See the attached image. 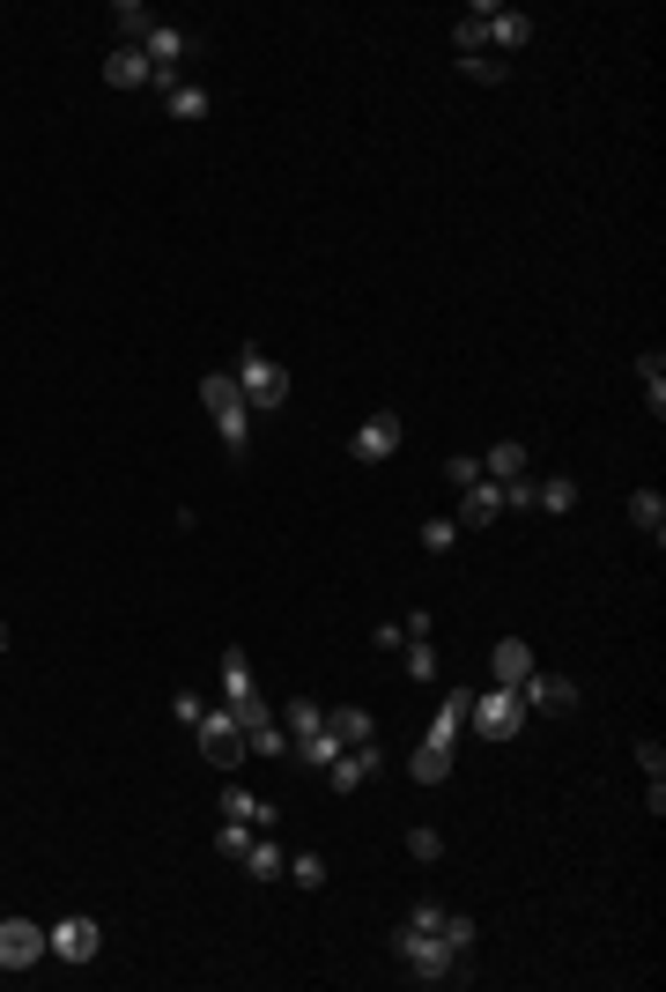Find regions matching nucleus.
Returning <instances> with one entry per match:
<instances>
[{
	"label": "nucleus",
	"instance_id": "20e7f679",
	"mask_svg": "<svg viewBox=\"0 0 666 992\" xmlns=\"http://www.w3.org/2000/svg\"><path fill=\"white\" fill-rule=\"evenodd\" d=\"M526 719H533V711H526V696H518V689L474 696V711H467V726L482 734V741H518V734H526Z\"/></svg>",
	"mask_w": 666,
	"mask_h": 992
},
{
	"label": "nucleus",
	"instance_id": "412c9836",
	"mask_svg": "<svg viewBox=\"0 0 666 992\" xmlns=\"http://www.w3.org/2000/svg\"><path fill=\"white\" fill-rule=\"evenodd\" d=\"M326 734H334L341 748H356V741H370L378 726H370V711H363V704H341V711H326Z\"/></svg>",
	"mask_w": 666,
	"mask_h": 992
},
{
	"label": "nucleus",
	"instance_id": "4c0bfd02",
	"mask_svg": "<svg viewBox=\"0 0 666 992\" xmlns=\"http://www.w3.org/2000/svg\"><path fill=\"white\" fill-rule=\"evenodd\" d=\"M444 482H452V489H467V482H482V460H467V452H452V460H444Z\"/></svg>",
	"mask_w": 666,
	"mask_h": 992
},
{
	"label": "nucleus",
	"instance_id": "4be33fe9",
	"mask_svg": "<svg viewBox=\"0 0 666 992\" xmlns=\"http://www.w3.org/2000/svg\"><path fill=\"white\" fill-rule=\"evenodd\" d=\"M112 23H119V45H141L156 15H148V0H112Z\"/></svg>",
	"mask_w": 666,
	"mask_h": 992
},
{
	"label": "nucleus",
	"instance_id": "f03ea898",
	"mask_svg": "<svg viewBox=\"0 0 666 992\" xmlns=\"http://www.w3.org/2000/svg\"><path fill=\"white\" fill-rule=\"evenodd\" d=\"M237 393H245V408H260V415H274V408H289V371H282V363H274L267 348L260 341H245L237 348Z\"/></svg>",
	"mask_w": 666,
	"mask_h": 992
},
{
	"label": "nucleus",
	"instance_id": "ea45409f",
	"mask_svg": "<svg viewBox=\"0 0 666 992\" xmlns=\"http://www.w3.org/2000/svg\"><path fill=\"white\" fill-rule=\"evenodd\" d=\"M437 918H444V904H437V896H422L415 911H408V926H415V933H437Z\"/></svg>",
	"mask_w": 666,
	"mask_h": 992
},
{
	"label": "nucleus",
	"instance_id": "e433bc0d",
	"mask_svg": "<svg viewBox=\"0 0 666 992\" xmlns=\"http://www.w3.org/2000/svg\"><path fill=\"white\" fill-rule=\"evenodd\" d=\"M319 726H326V711L311 704V696H296L289 704V734H319Z\"/></svg>",
	"mask_w": 666,
	"mask_h": 992
},
{
	"label": "nucleus",
	"instance_id": "393cba45",
	"mask_svg": "<svg viewBox=\"0 0 666 992\" xmlns=\"http://www.w3.org/2000/svg\"><path fill=\"white\" fill-rule=\"evenodd\" d=\"M482 474H489V482H518V474H526V445H518V437H504V445H489V460H482Z\"/></svg>",
	"mask_w": 666,
	"mask_h": 992
},
{
	"label": "nucleus",
	"instance_id": "f257e3e1",
	"mask_svg": "<svg viewBox=\"0 0 666 992\" xmlns=\"http://www.w3.org/2000/svg\"><path fill=\"white\" fill-rule=\"evenodd\" d=\"M200 408L215 415L230 460H245V445H252V408H245V393H237V378H230V371H208V378H200Z\"/></svg>",
	"mask_w": 666,
	"mask_h": 992
},
{
	"label": "nucleus",
	"instance_id": "7c9ffc66",
	"mask_svg": "<svg viewBox=\"0 0 666 992\" xmlns=\"http://www.w3.org/2000/svg\"><path fill=\"white\" fill-rule=\"evenodd\" d=\"M245 748H252V756H289V734H282V719L245 726Z\"/></svg>",
	"mask_w": 666,
	"mask_h": 992
},
{
	"label": "nucleus",
	"instance_id": "f3484780",
	"mask_svg": "<svg viewBox=\"0 0 666 992\" xmlns=\"http://www.w3.org/2000/svg\"><path fill=\"white\" fill-rule=\"evenodd\" d=\"M489 15H496V0H474L467 15L452 23V45H459V60H474V52L489 45Z\"/></svg>",
	"mask_w": 666,
	"mask_h": 992
},
{
	"label": "nucleus",
	"instance_id": "c85d7f7f",
	"mask_svg": "<svg viewBox=\"0 0 666 992\" xmlns=\"http://www.w3.org/2000/svg\"><path fill=\"white\" fill-rule=\"evenodd\" d=\"M296 763H311V770H326V763H334V756H341V741H334V734H326V726H319V734H296Z\"/></svg>",
	"mask_w": 666,
	"mask_h": 992
},
{
	"label": "nucleus",
	"instance_id": "b1692460",
	"mask_svg": "<svg viewBox=\"0 0 666 992\" xmlns=\"http://www.w3.org/2000/svg\"><path fill=\"white\" fill-rule=\"evenodd\" d=\"M222 815H230V822H252V830H274V808H267V800H252L245 785H230V793H222Z\"/></svg>",
	"mask_w": 666,
	"mask_h": 992
},
{
	"label": "nucleus",
	"instance_id": "cd10ccee",
	"mask_svg": "<svg viewBox=\"0 0 666 992\" xmlns=\"http://www.w3.org/2000/svg\"><path fill=\"white\" fill-rule=\"evenodd\" d=\"M222 696H230V704H245V696H252V659L237 645L222 652Z\"/></svg>",
	"mask_w": 666,
	"mask_h": 992
},
{
	"label": "nucleus",
	"instance_id": "c756f323",
	"mask_svg": "<svg viewBox=\"0 0 666 992\" xmlns=\"http://www.w3.org/2000/svg\"><path fill=\"white\" fill-rule=\"evenodd\" d=\"M296 882V889H326V859L319 852H289V867H282Z\"/></svg>",
	"mask_w": 666,
	"mask_h": 992
},
{
	"label": "nucleus",
	"instance_id": "7ed1b4c3",
	"mask_svg": "<svg viewBox=\"0 0 666 992\" xmlns=\"http://www.w3.org/2000/svg\"><path fill=\"white\" fill-rule=\"evenodd\" d=\"M393 956L408 963L415 985H444V978L459 970V948H444L437 933H415V926H400V933H393Z\"/></svg>",
	"mask_w": 666,
	"mask_h": 992
},
{
	"label": "nucleus",
	"instance_id": "c03bdc74",
	"mask_svg": "<svg viewBox=\"0 0 666 992\" xmlns=\"http://www.w3.org/2000/svg\"><path fill=\"white\" fill-rule=\"evenodd\" d=\"M370 645H378V652H400V645H408V630H400V622H378V630H370Z\"/></svg>",
	"mask_w": 666,
	"mask_h": 992
},
{
	"label": "nucleus",
	"instance_id": "f8f14e48",
	"mask_svg": "<svg viewBox=\"0 0 666 992\" xmlns=\"http://www.w3.org/2000/svg\"><path fill=\"white\" fill-rule=\"evenodd\" d=\"M104 82L112 89H156V67H148L141 45H112V60H104Z\"/></svg>",
	"mask_w": 666,
	"mask_h": 992
},
{
	"label": "nucleus",
	"instance_id": "dca6fc26",
	"mask_svg": "<svg viewBox=\"0 0 666 992\" xmlns=\"http://www.w3.org/2000/svg\"><path fill=\"white\" fill-rule=\"evenodd\" d=\"M141 52H148V67H156V75H178V60H186V30L156 23V30L141 38Z\"/></svg>",
	"mask_w": 666,
	"mask_h": 992
},
{
	"label": "nucleus",
	"instance_id": "58836bf2",
	"mask_svg": "<svg viewBox=\"0 0 666 992\" xmlns=\"http://www.w3.org/2000/svg\"><path fill=\"white\" fill-rule=\"evenodd\" d=\"M504 489V511H533V474H518V482H496Z\"/></svg>",
	"mask_w": 666,
	"mask_h": 992
},
{
	"label": "nucleus",
	"instance_id": "1a4fd4ad",
	"mask_svg": "<svg viewBox=\"0 0 666 992\" xmlns=\"http://www.w3.org/2000/svg\"><path fill=\"white\" fill-rule=\"evenodd\" d=\"M45 956V926L38 918H0V970H30Z\"/></svg>",
	"mask_w": 666,
	"mask_h": 992
},
{
	"label": "nucleus",
	"instance_id": "49530a36",
	"mask_svg": "<svg viewBox=\"0 0 666 992\" xmlns=\"http://www.w3.org/2000/svg\"><path fill=\"white\" fill-rule=\"evenodd\" d=\"M0 652H8V622H0Z\"/></svg>",
	"mask_w": 666,
	"mask_h": 992
},
{
	"label": "nucleus",
	"instance_id": "5701e85b",
	"mask_svg": "<svg viewBox=\"0 0 666 992\" xmlns=\"http://www.w3.org/2000/svg\"><path fill=\"white\" fill-rule=\"evenodd\" d=\"M533 504H541L548 519H570V511H578V482H570V474H548L541 489H533Z\"/></svg>",
	"mask_w": 666,
	"mask_h": 992
},
{
	"label": "nucleus",
	"instance_id": "79ce46f5",
	"mask_svg": "<svg viewBox=\"0 0 666 992\" xmlns=\"http://www.w3.org/2000/svg\"><path fill=\"white\" fill-rule=\"evenodd\" d=\"M637 770H644V778H666V748L659 741H637Z\"/></svg>",
	"mask_w": 666,
	"mask_h": 992
},
{
	"label": "nucleus",
	"instance_id": "a18cd8bd",
	"mask_svg": "<svg viewBox=\"0 0 666 992\" xmlns=\"http://www.w3.org/2000/svg\"><path fill=\"white\" fill-rule=\"evenodd\" d=\"M644 808H652V822L666 815V778H644Z\"/></svg>",
	"mask_w": 666,
	"mask_h": 992
},
{
	"label": "nucleus",
	"instance_id": "a211bd4d",
	"mask_svg": "<svg viewBox=\"0 0 666 992\" xmlns=\"http://www.w3.org/2000/svg\"><path fill=\"white\" fill-rule=\"evenodd\" d=\"M489 45H504V52L533 45V15H526V8H496L489 15Z\"/></svg>",
	"mask_w": 666,
	"mask_h": 992
},
{
	"label": "nucleus",
	"instance_id": "473e14b6",
	"mask_svg": "<svg viewBox=\"0 0 666 992\" xmlns=\"http://www.w3.org/2000/svg\"><path fill=\"white\" fill-rule=\"evenodd\" d=\"M437 941L467 956V948H474V918H467V911H444V918H437Z\"/></svg>",
	"mask_w": 666,
	"mask_h": 992
},
{
	"label": "nucleus",
	"instance_id": "39448f33",
	"mask_svg": "<svg viewBox=\"0 0 666 992\" xmlns=\"http://www.w3.org/2000/svg\"><path fill=\"white\" fill-rule=\"evenodd\" d=\"M193 726H200V756H208L215 770H237V763L252 756V748H245V726H237V711H230V704H222V711H200Z\"/></svg>",
	"mask_w": 666,
	"mask_h": 992
},
{
	"label": "nucleus",
	"instance_id": "aec40b11",
	"mask_svg": "<svg viewBox=\"0 0 666 992\" xmlns=\"http://www.w3.org/2000/svg\"><path fill=\"white\" fill-rule=\"evenodd\" d=\"M630 526H637V534H652V548L666 541V496L659 489H637L630 496Z\"/></svg>",
	"mask_w": 666,
	"mask_h": 992
},
{
	"label": "nucleus",
	"instance_id": "a878e982",
	"mask_svg": "<svg viewBox=\"0 0 666 992\" xmlns=\"http://www.w3.org/2000/svg\"><path fill=\"white\" fill-rule=\"evenodd\" d=\"M282 867H289V852H282V844H267V837H252V852H245V874H252V882H282Z\"/></svg>",
	"mask_w": 666,
	"mask_h": 992
},
{
	"label": "nucleus",
	"instance_id": "9b49d317",
	"mask_svg": "<svg viewBox=\"0 0 666 992\" xmlns=\"http://www.w3.org/2000/svg\"><path fill=\"white\" fill-rule=\"evenodd\" d=\"M452 519H459V534H482V526H496L504 519V489H496L489 474H482V482H467V496H459V511H452Z\"/></svg>",
	"mask_w": 666,
	"mask_h": 992
},
{
	"label": "nucleus",
	"instance_id": "6ab92c4d",
	"mask_svg": "<svg viewBox=\"0 0 666 992\" xmlns=\"http://www.w3.org/2000/svg\"><path fill=\"white\" fill-rule=\"evenodd\" d=\"M408 778H415V785H444V778H452V748L415 741V756H408Z\"/></svg>",
	"mask_w": 666,
	"mask_h": 992
},
{
	"label": "nucleus",
	"instance_id": "4468645a",
	"mask_svg": "<svg viewBox=\"0 0 666 992\" xmlns=\"http://www.w3.org/2000/svg\"><path fill=\"white\" fill-rule=\"evenodd\" d=\"M467 711H474V689H452V696L437 704V719H430V734H422V741L459 748V734H467Z\"/></svg>",
	"mask_w": 666,
	"mask_h": 992
},
{
	"label": "nucleus",
	"instance_id": "37998d69",
	"mask_svg": "<svg viewBox=\"0 0 666 992\" xmlns=\"http://www.w3.org/2000/svg\"><path fill=\"white\" fill-rule=\"evenodd\" d=\"M200 711H208V704H200V696H193V689H178V696H171V719H178V726H193V719H200Z\"/></svg>",
	"mask_w": 666,
	"mask_h": 992
},
{
	"label": "nucleus",
	"instance_id": "72a5a7b5",
	"mask_svg": "<svg viewBox=\"0 0 666 992\" xmlns=\"http://www.w3.org/2000/svg\"><path fill=\"white\" fill-rule=\"evenodd\" d=\"M408 674H415V682H437V645H430V637H408Z\"/></svg>",
	"mask_w": 666,
	"mask_h": 992
},
{
	"label": "nucleus",
	"instance_id": "2eb2a0df",
	"mask_svg": "<svg viewBox=\"0 0 666 992\" xmlns=\"http://www.w3.org/2000/svg\"><path fill=\"white\" fill-rule=\"evenodd\" d=\"M489 674H496V689H518V682L533 674V645H526V637H496Z\"/></svg>",
	"mask_w": 666,
	"mask_h": 992
},
{
	"label": "nucleus",
	"instance_id": "ddd939ff",
	"mask_svg": "<svg viewBox=\"0 0 666 992\" xmlns=\"http://www.w3.org/2000/svg\"><path fill=\"white\" fill-rule=\"evenodd\" d=\"M156 89H163V112H171V119H208V112H215V97H208V89H200V82H178V75H156Z\"/></svg>",
	"mask_w": 666,
	"mask_h": 992
},
{
	"label": "nucleus",
	"instance_id": "423d86ee",
	"mask_svg": "<svg viewBox=\"0 0 666 992\" xmlns=\"http://www.w3.org/2000/svg\"><path fill=\"white\" fill-rule=\"evenodd\" d=\"M104 948V926L89 911H67L60 926H45V956H60V963H97Z\"/></svg>",
	"mask_w": 666,
	"mask_h": 992
},
{
	"label": "nucleus",
	"instance_id": "a19ab883",
	"mask_svg": "<svg viewBox=\"0 0 666 992\" xmlns=\"http://www.w3.org/2000/svg\"><path fill=\"white\" fill-rule=\"evenodd\" d=\"M408 852H415V859H444V837L437 830H408Z\"/></svg>",
	"mask_w": 666,
	"mask_h": 992
},
{
	"label": "nucleus",
	"instance_id": "f704fd0d",
	"mask_svg": "<svg viewBox=\"0 0 666 992\" xmlns=\"http://www.w3.org/2000/svg\"><path fill=\"white\" fill-rule=\"evenodd\" d=\"M459 75H467V82H482V89H496V82H504V60L474 52V60H459Z\"/></svg>",
	"mask_w": 666,
	"mask_h": 992
},
{
	"label": "nucleus",
	"instance_id": "9d476101",
	"mask_svg": "<svg viewBox=\"0 0 666 992\" xmlns=\"http://www.w3.org/2000/svg\"><path fill=\"white\" fill-rule=\"evenodd\" d=\"M518 696H526V711H548V719H570V711H578V682H563V674H526Z\"/></svg>",
	"mask_w": 666,
	"mask_h": 992
},
{
	"label": "nucleus",
	"instance_id": "bb28decb",
	"mask_svg": "<svg viewBox=\"0 0 666 992\" xmlns=\"http://www.w3.org/2000/svg\"><path fill=\"white\" fill-rule=\"evenodd\" d=\"M637 378H644V400H652V415H666V356H659V348H644V356H637Z\"/></svg>",
	"mask_w": 666,
	"mask_h": 992
},
{
	"label": "nucleus",
	"instance_id": "6e6552de",
	"mask_svg": "<svg viewBox=\"0 0 666 992\" xmlns=\"http://www.w3.org/2000/svg\"><path fill=\"white\" fill-rule=\"evenodd\" d=\"M400 437H408V430H400V415H393V408H378V415H370L363 430L348 437V452H356L363 467H385V460L400 452Z\"/></svg>",
	"mask_w": 666,
	"mask_h": 992
},
{
	"label": "nucleus",
	"instance_id": "0eeeda50",
	"mask_svg": "<svg viewBox=\"0 0 666 992\" xmlns=\"http://www.w3.org/2000/svg\"><path fill=\"white\" fill-rule=\"evenodd\" d=\"M378 770H385V748H378V734H370V741L341 748V756L326 763V785H334V793H356V785H370Z\"/></svg>",
	"mask_w": 666,
	"mask_h": 992
},
{
	"label": "nucleus",
	"instance_id": "2f4dec72",
	"mask_svg": "<svg viewBox=\"0 0 666 992\" xmlns=\"http://www.w3.org/2000/svg\"><path fill=\"white\" fill-rule=\"evenodd\" d=\"M215 852H222V859H245V852H252V822H230V815H222Z\"/></svg>",
	"mask_w": 666,
	"mask_h": 992
},
{
	"label": "nucleus",
	"instance_id": "c9c22d12",
	"mask_svg": "<svg viewBox=\"0 0 666 992\" xmlns=\"http://www.w3.org/2000/svg\"><path fill=\"white\" fill-rule=\"evenodd\" d=\"M422 548H430V556L459 548V519H430V526H422Z\"/></svg>",
	"mask_w": 666,
	"mask_h": 992
}]
</instances>
